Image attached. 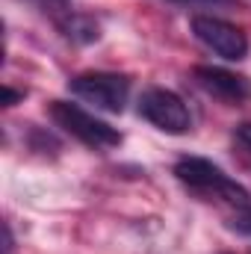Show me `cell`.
Returning a JSON list of instances; mask_svg holds the SVG:
<instances>
[{"instance_id": "cell-11", "label": "cell", "mask_w": 251, "mask_h": 254, "mask_svg": "<svg viewBox=\"0 0 251 254\" xmlns=\"http://www.w3.org/2000/svg\"><path fill=\"white\" fill-rule=\"evenodd\" d=\"M18 98H24L21 92H15V89H9V86H3V107H12Z\"/></svg>"}, {"instance_id": "cell-1", "label": "cell", "mask_w": 251, "mask_h": 254, "mask_svg": "<svg viewBox=\"0 0 251 254\" xmlns=\"http://www.w3.org/2000/svg\"><path fill=\"white\" fill-rule=\"evenodd\" d=\"M51 116H54V122L63 130H68L71 136H77L80 142H86L89 148H116V145H122V133L116 127H110L107 122L95 119L92 113L80 110L77 104L54 101L51 104Z\"/></svg>"}, {"instance_id": "cell-6", "label": "cell", "mask_w": 251, "mask_h": 254, "mask_svg": "<svg viewBox=\"0 0 251 254\" xmlns=\"http://www.w3.org/2000/svg\"><path fill=\"white\" fill-rule=\"evenodd\" d=\"M195 80L216 98L228 101V104H246L251 98V80L243 74H234L228 68L219 65H198L195 68Z\"/></svg>"}, {"instance_id": "cell-4", "label": "cell", "mask_w": 251, "mask_h": 254, "mask_svg": "<svg viewBox=\"0 0 251 254\" xmlns=\"http://www.w3.org/2000/svg\"><path fill=\"white\" fill-rule=\"evenodd\" d=\"M192 33H195V39L201 45H207L213 54H219V57H225L231 63H240V60L249 57V36L240 27H234V24H228L222 18L195 15L192 18Z\"/></svg>"}, {"instance_id": "cell-5", "label": "cell", "mask_w": 251, "mask_h": 254, "mask_svg": "<svg viewBox=\"0 0 251 254\" xmlns=\"http://www.w3.org/2000/svg\"><path fill=\"white\" fill-rule=\"evenodd\" d=\"M139 116L148 119L154 127L166 130V133H187L189 130L187 104L175 92L160 89V86L142 92V98H139Z\"/></svg>"}, {"instance_id": "cell-8", "label": "cell", "mask_w": 251, "mask_h": 254, "mask_svg": "<svg viewBox=\"0 0 251 254\" xmlns=\"http://www.w3.org/2000/svg\"><path fill=\"white\" fill-rule=\"evenodd\" d=\"M36 3H39L57 24H63L65 18L71 15V3H68V0H36Z\"/></svg>"}, {"instance_id": "cell-10", "label": "cell", "mask_w": 251, "mask_h": 254, "mask_svg": "<svg viewBox=\"0 0 251 254\" xmlns=\"http://www.w3.org/2000/svg\"><path fill=\"white\" fill-rule=\"evenodd\" d=\"M237 142H240V145L251 154V122H246V125L237 127Z\"/></svg>"}, {"instance_id": "cell-7", "label": "cell", "mask_w": 251, "mask_h": 254, "mask_svg": "<svg viewBox=\"0 0 251 254\" xmlns=\"http://www.w3.org/2000/svg\"><path fill=\"white\" fill-rule=\"evenodd\" d=\"M60 30H63L68 39H74V42H80V45H86V42H95L98 39V24L92 21V18H86V15H68L63 24H60Z\"/></svg>"}, {"instance_id": "cell-9", "label": "cell", "mask_w": 251, "mask_h": 254, "mask_svg": "<svg viewBox=\"0 0 251 254\" xmlns=\"http://www.w3.org/2000/svg\"><path fill=\"white\" fill-rule=\"evenodd\" d=\"M234 228L243 234H251V207H246L240 216H234Z\"/></svg>"}, {"instance_id": "cell-2", "label": "cell", "mask_w": 251, "mask_h": 254, "mask_svg": "<svg viewBox=\"0 0 251 254\" xmlns=\"http://www.w3.org/2000/svg\"><path fill=\"white\" fill-rule=\"evenodd\" d=\"M68 89L77 98H83V101L107 110V113H122L127 104V95H130V80H127L125 74L86 71V74H77L68 83Z\"/></svg>"}, {"instance_id": "cell-3", "label": "cell", "mask_w": 251, "mask_h": 254, "mask_svg": "<svg viewBox=\"0 0 251 254\" xmlns=\"http://www.w3.org/2000/svg\"><path fill=\"white\" fill-rule=\"evenodd\" d=\"M175 175H178V181H184V184L192 187V190L219 192L222 198H228V201H234V204H240V207L249 204V192L243 190L237 181H231V178H228L219 166H213L210 160H201V157H184V160H178Z\"/></svg>"}]
</instances>
